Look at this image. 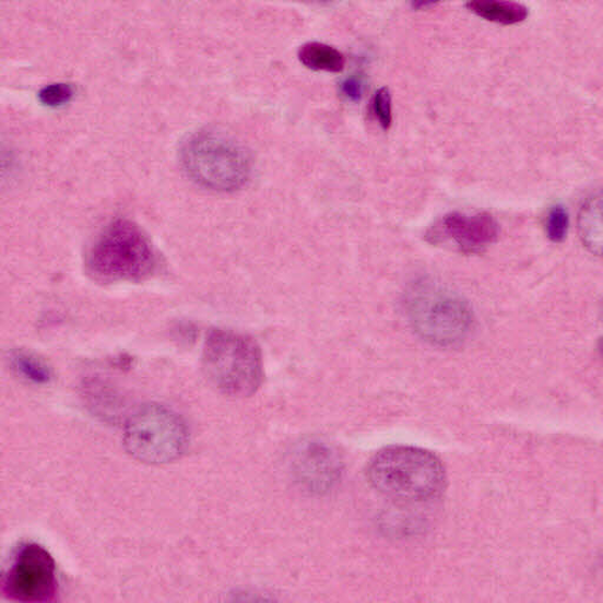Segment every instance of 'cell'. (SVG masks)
I'll use <instances>...</instances> for the list:
<instances>
[{
    "label": "cell",
    "instance_id": "cell-1",
    "mask_svg": "<svg viewBox=\"0 0 603 603\" xmlns=\"http://www.w3.org/2000/svg\"><path fill=\"white\" fill-rule=\"evenodd\" d=\"M371 486L388 499L421 504L439 497L446 487V472L439 458L416 447H388L368 465Z\"/></svg>",
    "mask_w": 603,
    "mask_h": 603
},
{
    "label": "cell",
    "instance_id": "cell-2",
    "mask_svg": "<svg viewBox=\"0 0 603 603\" xmlns=\"http://www.w3.org/2000/svg\"><path fill=\"white\" fill-rule=\"evenodd\" d=\"M87 274L102 284L140 283L155 274L157 258L153 244L128 220H117L100 232L90 246Z\"/></svg>",
    "mask_w": 603,
    "mask_h": 603
},
{
    "label": "cell",
    "instance_id": "cell-3",
    "mask_svg": "<svg viewBox=\"0 0 603 603\" xmlns=\"http://www.w3.org/2000/svg\"><path fill=\"white\" fill-rule=\"evenodd\" d=\"M208 381L223 395L245 399L258 393L264 381L260 345L236 331L210 329L203 350Z\"/></svg>",
    "mask_w": 603,
    "mask_h": 603
},
{
    "label": "cell",
    "instance_id": "cell-4",
    "mask_svg": "<svg viewBox=\"0 0 603 603\" xmlns=\"http://www.w3.org/2000/svg\"><path fill=\"white\" fill-rule=\"evenodd\" d=\"M179 155L193 182L213 191L233 192L243 188L252 170L249 151L230 135L213 129L191 133Z\"/></svg>",
    "mask_w": 603,
    "mask_h": 603
},
{
    "label": "cell",
    "instance_id": "cell-5",
    "mask_svg": "<svg viewBox=\"0 0 603 603\" xmlns=\"http://www.w3.org/2000/svg\"><path fill=\"white\" fill-rule=\"evenodd\" d=\"M190 441L186 421L159 404L143 405L129 419L125 445L129 454L145 464L162 465L186 454Z\"/></svg>",
    "mask_w": 603,
    "mask_h": 603
},
{
    "label": "cell",
    "instance_id": "cell-6",
    "mask_svg": "<svg viewBox=\"0 0 603 603\" xmlns=\"http://www.w3.org/2000/svg\"><path fill=\"white\" fill-rule=\"evenodd\" d=\"M410 318L417 333L431 343L452 345L469 336L471 308L454 293L419 285L410 296Z\"/></svg>",
    "mask_w": 603,
    "mask_h": 603
},
{
    "label": "cell",
    "instance_id": "cell-7",
    "mask_svg": "<svg viewBox=\"0 0 603 603\" xmlns=\"http://www.w3.org/2000/svg\"><path fill=\"white\" fill-rule=\"evenodd\" d=\"M0 594L13 603H56L59 581L51 553L36 542L21 545L0 575Z\"/></svg>",
    "mask_w": 603,
    "mask_h": 603
},
{
    "label": "cell",
    "instance_id": "cell-8",
    "mask_svg": "<svg viewBox=\"0 0 603 603\" xmlns=\"http://www.w3.org/2000/svg\"><path fill=\"white\" fill-rule=\"evenodd\" d=\"M338 451L321 441L304 442L295 451L293 475L299 487L314 495L333 489L342 474Z\"/></svg>",
    "mask_w": 603,
    "mask_h": 603
},
{
    "label": "cell",
    "instance_id": "cell-9",
    "mask_svg": "<svg viewBox=\"0 0 603 603\" xmlns=\"http://www.w3.org/2000/svg\"><path fill=\"white\" fill-rule=\"evenodd\" d=\"M500 226L488 213H452L437 225L435 237H444L466 253L481 252L499 238Z\"/></svg>",
    "mask_w": 603,
    "mask_h": 603
},
{
    "label": "cell",
    "instance_id": "cell-10",
    "mask_svg": "<svg viewBox=\"0 0 603 603\" xmlns=\"http://www.w3.org/2000/svg\"><path fill=\"white\" fill-rule=\"evenodd\" d=\"M298 58L302 64L315 71L340 72L345 64V58L338 49L318 42L302 45Z\"/></svg>",
    "mask_w": 603,
    "mask_h": 603
},
{
    "label": "cell",
    "instance_id": "cell-11",
    "mask_svg": "<svg viewBox=\"0 0 603 603\" xmlns=\"http://www.w3.org/2000/svg\"><path fill=\"white\" fill-rule=\"evenodd\" d=\"M466 8L481 19L503 25L519 24L530 16L524 5L511 2H471Z\"/></svg>",
    "mask_w": 603,
    "mask_h": 603
},
{
    "label": "cell",
    "instance_id": "cell-12",
    "mask_svg": "<svg viewBox=\"0 0 603 603\" xmlns=\"http://www.w3.org/2000/svg\"><path fill=\"white\" fill-rule=\"evenodd\" d=\"M580 233L583 245L600 255L602 249L601 199L588 201L580 214Z\"/></svg>",
    "mask_w": 603,
    "mask_h": 603
},
{
    "label": "cell",
    "instance_id": "cell-13",
    "mask_svg": "<svg viewBox=\"0 0 603 603\" xmlns=\"http://www.w3.org/2000/svg\"><path fill=\"white\" fill-rule=\"evenodd\" d=\"M10 364L14 371L25 380L35 385L49 383L52 371L38 356L24 351H14L10 354Z\"/></svg>",
    "mask_w": 603,
    "mask_h": 603
},
{
    "label": "cell",
    "instance_id": "cell-14",
    "mask_svg": "<svg viewBox=\"0 0 603 603\" xmlns=\"http://www.w3.org/2000/svg\"><path fill=\"white\" fill-rule=\"evenodd\" d=\"M569 229V216L561 205L553 206L547 217V235L554 244H561Z\"/></svg>",
    "mask_w": 603,
    "mask_h": 603
},
{
    "label": "cell",
    "instance_id": "cell-15",
    "mask_svg": "<svg viewBox=\"0 0 603 603\" xmlns=\"http://www.w3.org/2000/svg\"><path fill=\"white\" fill-rule=\"evenodd\" d=\"M374 113L383 129L388 130L393 125V111H391V96L387 87L377 90L374 97Z\"/></svg>",
    "mask_w": 603,
    "mask_h": 603
},
{
    "label": "cell",
    "instance_id": "cell-16",
    "mask_svg": "<svg viewBox=\"0 0 603 603\" xmlns=\"http://www.w3.org/2000/svg\"><path fill=\"white\" fill-rule=\"evenodd\" d=\"M73 96V88L69 84H54L44 87L39 94L40 102L49 107L64 105Z\"/></svg>",
    "mask_w": 603,
    "mask_h": 603
},
{
    "label": "cell",
    "instance_id": "cell-17",
    "mask_svg": "<svg viewBox=\"0 0 603 603\" xmlns=\"http://www.w3.org/2000/svg\"><path fill=\"white\" fill-rule=\"evenodd\" d=\"M342 95L352 102H358L364 96V81L357 75H352L341 84Z\"/></svg>",
    "mask_w": 603,
    "mask_h": 603
},
{
    "label": "cell",
    "instance_id": "cell-18",
    "mask_svg": "<svg viewBox=\"0 0 603 603\" xmlns=\"http://www.w3.org/2000/svg\"><path fill=\"white\" fill-rule=\"evenodd\" d=\"M226 603H276L275 601L252 592H238L233 594Z\"/></svg>",
    "mask_w": 603,
    "mask_h": 603
}]
</instances>
